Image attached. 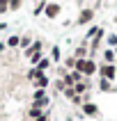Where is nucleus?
I'll return each mask as SVG.
<instances>
[{
	"mask_svg": "<svg viewBox=\"0 0 117 121\" xmlns=\"http://www.w3.org/2000/svg\"><path fill=\"white\" fill-rule=\"evenodd\" d=\"M76 71L83 75H92L96 71V64L92 60H76Z\"/></svg>",
	"mask_w": 117,
	"mask_h": 121,
	"instance_id": "nucleus-1",
	"label": "nucleus"
},
{
	"mask_svg": "<svg viewBox=\"0 0 117 121\" xmlns=\"http://www.w3.org/2000/svg\"><path fill=\"white\" fill-rule=\"evenodd\" d=\"M99 71H101V78H106V80H112L115 78V66L112 64H103Z\"/></svg>",
	"mask_w": 117,
	"mask_h": 121,
	"instance_id": "nucleus-2",
	"label": "nucleus"
},
{
	"mask_svg": "<svg viewBox=\"0 0 117 121\" xmlns=\"http://www.w3.org/2000/svg\"><path fill=\"white\" fill-rule=\"evenodd\" d=\"M44 12H46V16H48V18H55V16L60 14V5H57V2H48Z\"/></svg>",
	"mask_w": 117,
	"mask_h": 121,
	"instance_id": "nucleus-3",
	"label": "nucleus"
},
{
	"mask_svg": "<svg viewBox=\"0 0 117 121\" xmlns=\"http://www.w3.org/2000/svg\"><path fill=\"white\" fill-rule=\"evenodd\" d=\"M92 16H94V12H92V9H83L80 16H78V25H85L87 21H92Z\"/></svg>",
	"mask_w": 117,
	"mask_h": 121,
	"instance_id": "nucleus-4",
	"label": "nucleus"
},
{
	"mask_svg": "<svg viewBox=\"0 0 117 121\" xmlns=\"http://www.w3.org/2000/svg\"><path fill=\"white\" fill-rule=\"evenodd\" d=\"M34 53H41V41H34L32 46L28 48V50H25V57H32Z\"/></svg>",
	"mask_w": 117,
	"mask_h": 121,
	"instance_id": "nucleus-5",
	"label": "nucleus"
},
{
	"mask_svg": "<svg viewBox=\"0 0 117 121\" xmlns=\"http://www.w3.org/2000/svg\"><path fill=\"white\" fill-rule=\"evenodd\" d=\"M34 87H37V89H44V87H48V78H46L44 73H41L39 78L34 80Z\"/></svg>",
	"mask_w": 117,
	"mask_h": 121,
	"instance_id": "nucleus-6",
	"label": "nucleus"
},
{
	"mask_svg": "<svg viewBox=\"0 0 117 121\" xmlns=\"http://www.w3.org/2000/svg\"><path fill=\"white\" fill-rule=\"evenodd\" d=\"M87 85H89V82H85V80L76 82V85H74V91H76V94H85V89H87Z\"/></svg>",
	"mask_w": 117,
	"mask_h": 121,
	"instance_id": "nucleus-7",
	"label": "nucleus"
},
{
	"mask_svg": "<svg viewBox=\"0 0 117 121\" xmlns=\"http://www.w3.org/2000/svg\"><path fill=\"white\" fill-rule=\"evenodd\" d=\"M83 110H85V114H89V117L96 114V105H92V103H85V105H83Z\"/></svg>",
	"mask_w": 117,
	"mask_h": 121,
	"instance_id": "nucleus-8",
	"label": "nucleus"
},
{
	"mask_svg": "<svg viewBox=\"0 0 117 121\" xmlns=\"http://www.w3.org/2000/svg\"><path fill=\"white\" fill-rule=\"evenodd\" d=\"M28 114H30V119H37V117H41V108H37V105H32V108H30V112H28Z\"/></svg>",
	"mask_w": 117,
	"mask_h": 121,
	"instance_id": "nucleus-9",
	"label": "nucleus"
},
{
	"mask_svg": "<svg viewBox=\"0 0 117 121\" xmlns=\"http://www.w3.org/2000/svg\"><path fill=\"white\" fill-rule=\"evenodd\" d=\"M7 46H9V48H16V46H21V39L16 37V34H14V37H9V39H7Z\"/></svg>",
	"mask_w": 117,
	"mask_h": 121,
	"instance_id": "nucleus-10",
	"label": "nucleus"
},
{
	"mask_svg": "<svg viewBox=\"0 0 117 121\" xmlns=\"http://www.w3.org/2000/svg\"><path fill=\"white\" fill-rule=\"evenodd\" d=\"M48 64H51V60H46V57H41V62L37 64V69H39V71H46V69H48Z\"/></svg>",
	"mask_w": 117,
	"mask_h": 121,
	"instance_id": "nucleus-11",
	"label": "nucleus"
},
{
	"mask_svg": "<svg viewBox=\"0 0 117 121\" xmlns=\"http://www.w3.org/2000/svg\"><path fill=\"white\" fill-rule=\"evenodd\" d=\"M103 60L108 62V64H112V60H115V53H112V50H106V53H103Z\"/></svg>",
	"mask_w": 117,
	"mask_h": 121,
	"instance_id": "nucleus-12",
	"label": "nucleus"
},
{
	"mask_svg": "<svg viewBox=\"0 0 117 121\" xmlns=\"http://www.w3.org/2000/svg\"><path fill=\"white\" fill-rule=\"evenodd\" d=\"M101 91H110V80L101 78Z\"/></svg>",
	"mask_w": 117,
	"mask_h": 121,
	"instance_id": "nucleus-13",
	"label": "nucleus"
},
{
	"mask_svg": "<svg viewBox=\"0 0 117 121\" xmlns=\"http://www.w3.org/2000/svg\"><path fill=\"white\" fill-rule=\"evenodd\" d=\"M76 57H78V60H85V46H80L76 50Z\"/></svg>",
	"mask_w": 117,
	"mask_h": 121,
	"instance_id": "nucleus-14",
	"label": "nucleus"
},
{
	"mask_svg": "<svg viewBox=\"0 0 117 121\" xmlns=\"http://www.w3.org/2000/svg\"><path fill=\"white\" fill-rule=\"evenodd\" d=\"M41 98H46V96H44V89H37V91H34V101H41Z\"/></svg>",
	"mask_w": 117,
	"mask_h": 121,
	"instance_id": "nucleus-15",
	"label": "nucleus"
},
{
	"mask_svg": "<svg viewBox=\"0 0 117 121\" xmlns=\"http://www.w3.org/2000/svg\"><path fill=\"white\" fill-rule=\"evenodd\" d=\"M21 46L28 50V48H30V37H23V39H21Z\"/></svg>",
	"mask_w": 117,
	"mask_h": 121,
	"instance_id": "nucleus-16",
	"label": "nucleus"
},
{
	"mask_svg": "<svg viewBox=\"0 0 117 121\" xmlns=\"http://www.w3.org/2000/svg\"><path fill=\"white\" fill-rule=\"evenodd\" d=\"M53 60H55V62L60 60V48H57V46H55V48H53Z\"/></svg>",
	"mask_w": 117,
	"mask_h": 121,
	"instance_id": "nucleus-17",
	"label": "nucleus"
},
{
	"mask_svg": "<svg viewBox=\"0 0 117 121\" xmlns=\"http://www.w3.org/2000/svg\"><path fill=\"white\" fill-rule=\"evenodd\" d=\"M108 43H112V46L117 43V37H115V34H110V37H108Z\"/></svg>",
	"mask_w": 117,
	"mask_h": 121,
	"instance_id": "nucleus-18",
	"label": "nucleus"
},
{
	"mask_svg": "<svg viewBox=\"0 0 117 121\" xmlns=\"http://www.w3.org/2000/svg\"><path fill=\"white\" fill-rule=\"evenodd\" d=\"M34 121H48V114H41V117H37Z\"/></svg>",
	"mask_w": 117,
	"mask_h": 121,
	"instance_id": "nucleus-19",
	"label": "nucleus"
},
{
	"mask_svg": "<svg viewBox=\"0 0 117 121\" xmlns=\"http://www.w3.org/2000/svg\"><path fill=\"white\" fill-rule=\"evenodd\" d=\"M2 50H5V43H0V53H2Z\"/></svg>",
	"mask_w": 117,
	"mask_h": 121,
	"instance_id": "nucleus-20",
	"label": "nucleus"
},
{
	"mask_svg": "<svg viewBox=\"0 0 117 121\" xmlns=\"http://www.w3.org/2000/svg\"><path fill=\"white\" fill-rule=\"evenodd\" d=\"M5 27H7V25H5V23H0V30H5Z\"/></svg>",
	"mask_w": 117,
	"mask_h": 121,
	"instance_id": "nucleus-21",
	"label": "nucleus"
},
{
	"mask_svg": "<svg viewBox=\"0 0 117 121\" xmlns=\"http://www.w3.org/2000/svg\"><path fill=\"white\" fill-rule=\"evenodd\" d=\"M115 55H117V50H115Z\"/></svg>",
	"mask_w": 117,
	"mask_h": 121,
	"instance_id": "nucleus-22",
	"label": "nucleus"
}]
</instances>
